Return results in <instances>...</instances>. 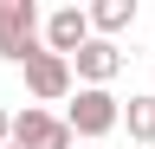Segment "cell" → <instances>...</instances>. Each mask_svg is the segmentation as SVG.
I'll list each match as a JSON object with an SVG mask.
<instances>
[{"label":"cell","instance_id":"cell-1","mask_svg":"<svg viewBox=\"0 0 155 149\" xmlns=\"http://www.w3.org/2000/svg\"><path fill=\"white\" fill-rule=\"evenodd\" d=\"M116 123H123V104H116L110 91H91V84H78V91H71V104H65V130H71V136L104 143Z\"/></svg>","mask_w":155,"mask_h":149},{"label":"cell","instance_id":"cell-2","mask_svg":"<svg viewBox=\"0 0 155 149\" xmlns=\"http://www.w3.org/2000/svg\"><path fill=\"white\" fill-rule=\"evenodd\" d=\"M39 7L32 0H0V59L7 65H26L32 52H39Z\"/></svg>","mask_w":155,"mask_h":149},{"label":"cell","instance_id":"cell-3","mask_svg":"<svg viewBox=\"0 0 155 149\" xmlns=\"http://www.w3.org/2000/svg\"><path fill=\"white\" fill-rule=\"evenodd\" d=\"M13 149H71L78 136L65 130V117H52V110H39V104H26L13 117V136H7Z\"/></svg>","mask_w":155,"mask_h":149},{"label":"cell","instance_id":"cell-4","mask_svg":"<svg viewBox=\"0 0 155 149\" xmlns=\"http://www.w3.org/2000/svg\"><path fill=\"white\" fill-rule=\"evenodd\" d=\"M45 52H58V59H78V52H84L97 32H91V13L84 7H58V13H45Z\"/></svg>","mask_w":155,"mask_h":149},{"label":"cell","instance_id":"cell-5","mask_svg":"<svg viewBox=\"0 0 155 149\" xmlns=\"http://www.w3.org/2000/svg\"><path fill=\"white\" fill-rule=\"evenodd\" d=\"M26 91L39 104H58V97H71V59H58V52L39 46L32 59H26Z\"/></svg>","mask_w":155,"mask_h":149},{"label":"cell","instance_id":"cell-6","mask_svg":"<svg viewBox=\"0 0 155 149\" xmlns=\"http://www.w3.org/2000/svg\"><path fill=\"white\" fill-rule=\"evenodd\" d=\"M123 71V52H116V39H91L84 52L71 59V78H84L91 91H110V78Z\"/></svg>","mask_w":155,"mask_h":149},{"label":"cell","instance_id":"cell-7","mask_svg":"<svg viewBox=\"0 0 155 149\" xmlns=\"http://www.w3.org/2000/svg\"><path fill=\"white\" fill-rule=\"evenodd\" d=\"M84 13H91V32H97V39L136 26V0H97V7H84Z\"/></svg>","mask_w":155,"mask_h":149},{"label":"cell","instance_id":"cell-8","mask_svg":"<svg viewBox=\"0 0 155 149\" xmlns=\"http://www.w3.org/2000/svg\"><path fill=\"white\" fill-rule=\"evenodd\" d=\"M123 123L136 143H155V91H136V97L123 104Z\"/></svg>","mask_w":155,"mask_h":149},{"label":"cell","instance_id":"cell-9","mask_svg":"<svg viewBox=\"0 0 155 149\" xmlns=\"http://www.w3.org/2000/svg\"><path fill=\"white\" fill-rule=\"evenodd\" d=\"M7 136H13V117H7V110H0V149H7Z\"/></svg>","mask_w":155,"mask_h":149},{"label":"cell","instance_id":"cell-10","mask_svg":"<svg viewBox=\"0 0 155 149\" xmlns=\"http://www.w3.org/2000/svg\"><path fill=\"white\" fill-rule=\"evenodd\" d=\"M7 149H13V143H7Z\"/></svg>","mask_w":155,"mask_h":149}]
</instances>
